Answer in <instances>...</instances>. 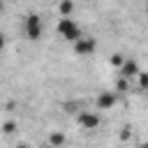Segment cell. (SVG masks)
I'll list each match as a JSON object with an SVG mask.
<instances>
[{
    "label": "cell",
    "mask_w": 148,
    "mask_h": 148,
    "mask_svg": "<svg viewBox=\"0 0 148 148\" xmlns=\"http://www.w3.org/2000/svg\"><path fill=\"white\" fill-rule=\"evenodd\" d=\"M16 148H30V146H28V143H18Z\"/></svg>",
    "instance_id": "15"
},
{
    "label": "cell",
    "mask_w": 148,
    "mask_h": 148,
    "mask_svg": "<svg viewBox=\"0 0 148 148\" xmlns=\"http://www.w3.org/2000/svg\"><path fill=\"white\" fill-rule=\"evenodd\" d=\"M139 86H141V90L148 88V72H139Z\"/></svg>",
    "instance_id": "11"
},
{
    "label": "cell",
    "mask_w": 148,
    "mask_h": 148,
    "mask_svg": "<svg viewBox=\"0 0 148 148\" xmlns=\"http://www.w3.org/2000/svg\"><path fill=\"white\" fill-rule=\"evenodd\" d=\"M116 102H118V92H113V90H104L97 95V109H102V111L116 106Z\"/></svg>",
    "instance_id": "5"
},
{
    "label": "cell",
    "mask_w": 148,
    "mask_h": 148,
    "mask_svg": "<svg viewBox=\"0 0 148 148\" xmlns=\"http://www.w3.org/2000/svg\"><path fill=\"white\" fill-rule=\"evenodd\" d=\"M42 148H53V146H51V143H44V146H42Z\"/></svg>",
    "instance_id": "16"
},
{
    "label": "cell",
    "mask_w": 148,
    "mask_h": 148,
    "mask_svg": "<svg viewBox=\"0 0 148 148\" xmlns=\"http://www.w3.org/2000/svg\"><path fill=\"white\" fill-rule=\"evenodd\" d=\"M2 49H5V35L0 32V51H2Z\"/></svg>",
    "instance_id": "14"
},
{
    "label": "cell",
    "mask_w": 148,
    "mask_h": 148,
    "mask_svg": "<svg viewBox=\"0 0 148 148\" xmlns=\"http://www.w3.org/2000/svg\"><path fill=\"white\" fill-rule=\"evenodd\" d=\"M95 49H97V42L92 37H79L74 42V53L76 56H90Z\"/></svg>",
    "instance_id": "4"
},
{
    "label": "cell",
    "mask_w": 148,
    "mask_h": 148,
    "mask_svg": "<svg viewBox=\"0 0 148 148\" xmlns=\"http://www.w3.org/2000/svg\"><path fill=\"white\" fill-rule=\"evenodd\" d=\"M58 12L62 14V18H69V14L74 12V2H67V0L60 2V5H58Z\"/></svg>",
    "instance_id": "9"
},
{
    "label": "cell",
    "mask_w": 148,
    "mask_h": 148,
    "mask_svg": "<svg viewBox=\"0 0 148 148\" xmlns=\"http://www.w3.org/2000/svg\"><path fill=\"white\" fill-rule=\"evenodd\" d=\"M0 130H2V134L9 136V134H14V132L18 130V123H16V120H5V123L0 125Z\"/></svg>",
    "instance_id": "8"
},
{
    "label": "cell",
    "mask_w": 148,
    "mask_h": 148,
    "mask_svg": "<svg viewBox=\"0 0 148 148\" xmlns=\"http://www.w3.org/2000/svg\"><path fill=\"white\" fill-rule=\"evenodd\" d=\"M65 141H67V136H65L62 132H58V130L49 134V143H51L53 148H62V146H65Z\"/></svg>",
    "instance_id": "7"
},
{
    "label": "cell",
    "mask_w": 148,
    "mask_h": 148,
    "mask_svg": "<svg viewBox=\"0 0 148 148\" xmlns=\"http://www.w3.org/2000/svg\"><path fill=\"white\" fill-rule=\"evenodd\" d=\"M118 90H120V92H125V90H127V81H125V79H120V81H118Z\"/></svg>",
    "instance_id": "13"
},
{
    "label": "cell",
    "mask_w": 148,
    "mask_h": 148,
    "mask_svg": "<svg viewBox=\"0 0 148 148\" xmlns=\"http://www.w3.org/2000/svg\"><path fill=\"white\" fill-rule=\"evenodd\" d=\"M56 30H58L60 37H65V39L72 42V44L81 37V30H79V25H76V21H74L72 16H69V18H60L58 25H56Z\"/></svg>",
    "instance_id": "1"
},
{
    "label": "cell",
    "mask_w": 148,
    "mask_h": 148,
    "mask_svg": "<svg viewBox=\"0 0 148 148\" xmlns=\"http://www.w3.org/2000/svg\"><path fill=\"white\" fill-rule=\"evenodd\" d=\"M130 136H132V127H130V125H125V127L120 130V139H123V141H127Z\"/></svg>",
    "instance_id": "12"
},
{
    "label": "cell",
    "mask_w": 148,
    "mask_h": 148,
    "mask_svg": "<svg viewBox=\"0 0 148 148\" xmlns=\"http://www.w3.org/2000/svg\"><path fill=\"white\" fill-rule=\"evenodd\" d=\"M120 72V79H132V76H139V65H136V60H132V58H127L125 60V65L118 69Z\"/></svg>",
    "instance_id": "6"
},
{
    "label": "cell",
    "mask_w": 148,
    "mask_h": 148,
    "mask_svg": "<svg viewBox=\"0 0 148 148\" xmlns=\"http://www.w3.org/2000/svg\"><path fill=\"white\" fill-rule=\"evenodd\" d=\"M2 9H5V5H2V2H0V12H2Z\"/></svg>",
    "instance_id": "17"
},
{
    "label": "cell",
    "mask_w": 148,
    "mask_h": 148,
    "mask_svg": "<svg viewBox=\"0 0 148 148\" xmlns=\"http://www.w3.org/2000/svg\"><path fill=\"white\" fill-rule=\"evenodd\" d=\"M146 95H148V88H146Z\"/></svg>",
    "instance_id": "18"
},
{
    "label": "cell",
    "mask_w": 148,
    "mask_h": 148,
    "mask_svg": "<svg viewBox=\"0 0 148 148\" xmlns=\"http://www.w3.org/2000/svg\"><path fill=\"white\" fill-rule=\"evenodd\" d=\"M25 35H28V39H39L42 37V18H39V14H28L25 16Z\"/></svg>",
    "instance_id": "2"
},
{
    "label": "cell",
    "mask_w": 148,
    "mask_h": 148,
    "mask_svg": "<svg viewBox=\"0 0 148 148\" xmlns=\"http://www.w3.org/2000/svg\"><path fill=\"white\" fill-rule=\"evenodd\" d=\"M76 120H79V125H81L83 130H97L99 123H102L99 113H95V111H81Z\"/></svg>",
    "instance_id": "3"
},
{
    "label": "cell",
    "mask_w": 148,
    "mask_h": 148,
    "mask_svg": "<svg viewBox=\"0 0 148 148\" xmlns=\"http://www.w3.org/2000/svg\"><path fill=\"white\" fill-rule=\"evenodd\" d=\"M125 60H127V58H125L123 53H113V56H111V65H113V67H118V69L125 65Z\"/></svg>",
    "instance_id": "10"
}]
</instances>
